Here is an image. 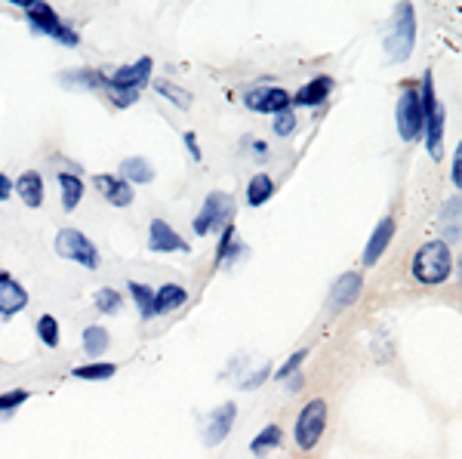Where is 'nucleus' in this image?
Returning <instances> with one entry per match:
<instances>
[{
  "label": "nucleus",
  "instance_id": "f257e3e1",
  "mask_svg": "<svg viewBox=\"0 0 462 459\" xmlns=\"http://www.w3.org/2000/svg\"><path fill=\"white\" fill-rule=\"evenodd\" d=\"M410 277L419 281L422 287H438L453 277V253L450 244L444 241H428L410 260Z\"/></svg>",
  "mask_w": 462,
  "mask_h": 459
},
{
  "label": "nucleus",
  "instance_id": "f03ea898",
  "mask_svg": "<svg viewBox=\"0 0 462 459\" xmlns=\"http://www.w3.org/2000/svg\"><path fill=\"white\" fill-rule=\"evenodd\" d=\"M382 47H386V59L401 66L413 56L416 47V10L413 4H398L392 16V25H388L386 37H382Z\"/></svg>",
  "mask_w": 462,
  "mask_h": 459
},
{
  "label": "nucleus",
  "instance_id": "7ed1b4c3",
  "mask_svg": "<svg viewBox=\"0 0 462 459\" xmlns=\"http://www.w3.org/2000/svg\"><path fill=\"white\" fill-rule=\"evenodd\" d=\"M419 96H422V114H426V130H422V142H426V148H428V154H432V158H441L447 114H444V108H441V102H438V93H435L432 71H426V74H422Z\"/></svg>",
  "mask_w": 462,
  "mask_h": 459
},
{
  "label": "nucleus",
  "instance_id": "20e7f679",
  "mask_svg": "<svg viewBox=\"0 0 462 459\" xmlns=\"http://www.w3.org/2000/svg\"><path fill=\"white\" fill-rule=\"evenodd\" d=\"M19 6L25 10V16H28L31 28H35L37 35L53 37V41L65 43V47H77V43H81V35H77L71 25H65L50 4H43V0H19Z\"/></svg>",
  "mask_w": 462,
  "mask_h": 459
},
{
  "label": "nucleus",
  "instance_id": "39448f33",
  "mask_svg": "<svg viewBox=\"0 0 462 459\" xmlns=\"http://www.w3.org/2000/svg\"><path fill=\"white\" fill-rule=\"evenodd\" d=\"M327 401L324 398H311L305 401V407L299 410L296 425H293V441L302 454H311V450L321 444L324 432H327Z\"/></svg>",
  "mask_w": 462,
  "mask_h": 459
},
{
  "label": "nucleus",
  "instance_id": "423d86ee",
  "mask_svg": "<svg viewBox=\"0 0 462 459\" xmlns=\"http://www.w3.org/2000/svg\"><path fill=\"white\" fill-rule=\"evenodd\" d=\"M395 118H398V133L404 142H419L422 130H426V114H422V96L419 83L404 81L401 83L398 108H395Z\"/></svg>",
  "mask_w": 462,
  "mask_h": 459
},
{
  "label": "nucleus",
  "instance_id": "0eeeda50",
  "mask_svg": "<svg viewBox=\"0 0 462 459\" xmlns=\"http://www.w3.org/2000/svg\"><path fill=\"white\" fill-rule=\"evenodd\" d=\"M56 253L62 256V260H71V262L83 265V268H99V250H96V244L77 229L59 231L56 235Z\"/></svg>",
  "mask_w": 462,
  "mask_h": 459
},
{
  "label": "nucleus",
  "instance_id": "6e6552de",
  "mask_svg": "<svg viewBox=\"0 0 462 459\" xmlns=\"http://www.w3.org/2000/svg\"><path fill=\"white\" fill-rule=\"evenodd\" d=\"M231 216H234L231 195H225V191H213V195L204 200L198 216H194V231H198V237H204V235H210V231L229 225Z\"/></svg>",
  "mask_w": 462,
  "mask_h": 459
},
{
  "label": "nucleus",
  "instance_id": "1a4fd4ad",
  "mask_svg": "<svg viewBox=\"0 0 462 459\" xmlns=\"http://www.w3.org/2000/svg\"><path fill=\"white\" fill-rule=\"evenodd\" d=\"M244 105L253 108V112H262V114H271V118H275V114H281V112H290L293 96L281 87H262V89L247 93Z\"/></svg>",
  "mask_w": 462,
  "mask_h": 459
},
{
  "label": "nucleus",
  "instance_id": "9d476101",
  "mask_svg": "<svg viewBox=\"0 0 462 459\" xmlns=\"http://www.w3.org/2000/svg\"><path fill=\"white\" fill-rule=\"evenodd\" d=\"M148 250H154V253H188V244L185 237L179 235V231H173V225H167L164 219H154L152 229H148Z\"/></svg>",
  "mask_w": 462,
  "mask_h": 459
},
{
  "label": "nucleus",
  "instance_id": "9b49d317",
  "mask_svg": "<svg viewBox=\"0 0 462 459\" xmlns=\"http://www.w3.org/2000/svg\"><path fill=\"white\" fill-rule=\"evenodd\" d=\"M361 290H364L361 271H346V275L333 284V290H330V308L342 312V308L355 306V302L361 300Z\"/></svg>",
  "mask_w": 462,
  "mask_h": 459
},
{
  "label": "nucleus",
  "instance_id": "f8f14e48",
  "mask_svg": "<svg viewBox=\"0 0 462 459\" xmlns=\"http://www.w3.org/2000/svg\"><path fill=\"white\" fill-rule=\"evenodd\" d=\"M234 419H238V404H234V401H225V404L219 407V410H213L210 423H207V432H204V441L210 444V447L223 444L225 438L231 435Z\"/></svg>",
  "mask_w": 462,
  "mask_h": 459
},
{
  "label": "nucleus",
  "instance_id": "ddd939ff",
  "mask_svg": "<svg viewBox=\"0 0 462 459\" xmlns=\"http://www.w3.org/2000/svg\"><path fill=\"white\" fill-rule=\"evenodd\" d=\"M395 231H398V222H395V216L380 219V225H376L373 235H370L367 250H364L361 262H364V265H376V262H380L382 253L388 250V244L395 241Z\"/></svg>",
  "mask_w": 462,
  "mask_h": 459
},
{
  "label": "nucleus",
  "instance_id": "4468645a",
  "mask_svg": "<svg viewBox=\"0 0 462 459\" xmlns=\"http://www.w3.org/2000/svg\"><path fill=\"white\" fill-rule=\"evenodd\" d=\"M152 68H154V62H152V56H142L139 62H133V66H123V68H117L112 77H108V83L112 87H127V89H139L142 93V87L148 83V77H152Z\"/></svg>",
  "mask_w": 462,
  "mask_h": 459
},
{
  "label": "nucleus",
  "instance_id": "2eb2a0df",
  "mask_svg": "<svg viewBox=\"0 0 462 459\" xmlns=\"http://www.w3.org/2000/svg\"><path fill=\"white\" fill-rule=\"evenodd\" d=\"M96 189L102 191V198L114 206H129L133 204V185L121 176H106V173H96Z\"/></svg>",
  "mask_w": 462,
  "mask_h": 459
},
{
  "label": "nucleus",
  "instance_id": "dca6fc26",
  "mask_svg": "<svg viewBox=\"0 0 462 459\" xmlns=\"http://www.w3.org/2000/svg\"><path fill=\"white\" fill-rule=\"evenodd\" d=\"M438 229L444 235V244L450 241H462V195L450 198L438 213Z\"/></svg>",
  "mask_w": 462,
  "mask_h": 459
},
{
  "label": "nucleus",
  "instance_id": "f3484780",
  "mask_svg": "<svg viewBox=\"0 0 462 459\" xmlns=\"http://www.w3.org/2000/svg\"><path fill=\"white\" fill-rule=\"evenodd\" d=\"M336 81L330 74H321V77H311L309 83H305L302 89H296V96H293V105H321L324 99H327L330 93H333Z\"/></svg>",
  "mask_w": 462,
  "mask_h": 459
},
{
  "label": "nucleus",
  "instance_id": "a211bd4d",
  "mask_svg": "<svg viewBox=\"0 0 462 459\" xmlns=\"http://www.w3.org/2000/svg\"><path fill=\"white\" fill-rule=\"evenodd\" d=\"M12 191L25 200V206L37 210V206L43 204V176L37 170H25L22 176L12 183Z\"/></svg>",
  "mask_w": 462,
  "mask_h": 459
},
{
  "label": "nucleus",
  "instance_id": "6ab92c4d",
  "mask_svg": "<svg viewBox=\"0 0 462 459\" xmlns=\"http://www.w3.org/2000/svg\"><path fill=\"white\" fill-rule=\"evenodd\" d=\"M25 306H28V293H25L22 284H16L12 277L10 281H0V318H12Z\"/></svg>",
  "mask_w": 462,
  "mask_h": 459
},
{
  "label": "nucleus",
  "instance_id": "aec40b11",
  "mask_svg": "<svg viewBox=\"0 0 462 459\" xmlns=\"http://www.w3.org/2000/svg\"><path fill=\"white\" fill-rule=\"evenodd\" d=\"M188 293L185 287H179V284H167V287H161L158 293H154V315H170L173 308L185 306Z\"/></svg>",
  "mask_w": 462,
  "mask_h": 459
},
{
  "label": "nucleus",
  "instance_id": "412c9836",
  "mask_svg": "<svg viewBox=\"0 0 462 459\" xmlns=\"http://www.w3.org/2000/svg\"><path fill=\"white\" fill-rule=\"evenodd\" d=\"M271 195H275V179H271L269 173H256V176L247 183V204L250 206H262Z\"/></svg>",
  "mask_w": 462,
  "mask_h": 459
},
{
  "label": "nucleus",
  "instance_id": "4be33fe9",
  "mask_svg": "<svg viewBox=\"0 0 462 459\" xmlns=\"http://www.w3.org/2000/svg\"><path fill=\"white\" fill-rule=\"evenodd\" d=\"M281 441H284L281 425H278V423H269V425H265V429L259 432V435L250 441V450H253V456H265L269 450L281 447Z\"/></svg>",
  "mask_w": 462,
  "mask_h": 459
},
{
  "label": "nucleus",
  "instance_id": "5701e85b",
  "mask_svg": "<svg viewBox=\"0 0 462 459\" xmlns=\"http://www.w3.org/2000/svg\"><path fill=\"white\" fill-rule=\"evenodd\" d=\"M108 346H112V336H108L106 327L96 324V327H87V330H83V352H87L90 358L99 361V354L108 352Z\"/></svg>",
  "mask_w": 462,
  "mask_h": 459
},
{
  "label": "nucleus",
  "instance_id": "b1692460",
  "mask_svg": "<svg viewBox=\"0 0 462 459\" xmlns=\"http://www.w3.org/2000/svg\"><path fill=\"white\" fill-rule=\"evenodd\" d=\"M121 173H123L121 179H127V183H142V185H145V183H152V179H154V167L148 164L145 158H127L121 164Z\"/></svg>",
  "mask_w": 462,
  "mask_h": 459
},
{
  "label": "nucleus",
  "instance_id": "393cba45",
  "mask_svg": "<svg viewBox=\"0 0 462 459\" xmlns=\"http://www.w3.org/2000/svg\"><path fill=\"white\" fill-rule=\"evenodd\" d=\"M127 293L133 296V302L139 306L142 321H152V318H154V290L145 287V284L129 281V284H127Z\"/></svg>",
  "mask_w": 462,
  "mask_h": 459
},
{
  "label": "nucleus",
  "instance_id": "a878e982",
  "mask_svg": "<svg viewBox=\"0 0 462 459\" xmlns=\"http://www.w3.org/2000/svg\"><path fill=\"white\" fill-rule=\"evenodd\" d=\"M59 185H62V206L65 210H74L83 198V183L81 176H71V173H59Z\"/></svg>",
  "mask_w": 462,
  "mask_h": 459
},
{
  "label": "nucleus",
  "instance_id": "bb28decb",
  "mask_svg": "<svg viewBox=\"0 0 462 459\" xmlns=\"http://www.w3.org/2000/svg\"><path fill=\"white\" fill-rule=\"evenodd\" d=\"M114 373H117V364H112V361H96V364L74 367L71 377L74 379H112Z\"/></svg>",
  "mask_w": 462,
  "mask_h": 459
},
{
  "label": "nucleus",
  "instance_id": "cd10ccee",
  "mask_svg": "<svg viewBox=\"0 0 462 459\" xmlns=\"http://www.w3.org/2000/svg\"><path fill=\"white\" fill-rule=\"evenodd\" d=\"M154 89H158L164 99H170L176 108H182V112H185V108H192V93H188V89L176 87V83H170V81H158V83H154Z\"/></svg>",
  "mask_w": 462,
  "mask_h": 459
},
{
  "label": "nucleus",
  "instance_id": "c85d7f7f",
  "mask_svg": "<svg viewBox=\"0 0 462 459\" xmlns=\"http://www.w3.org/2000/svg\"><path fill=\"white\" fill-rule=\"evenodd\" d=\"M37 336H41L43 346L59 348V342H62V330H59V321L53 318V315H41V318H37Z\"/></svg>",
  "mask_w": 462,
  "mask_h": 459
},
{
  "label": "nucleus",
  "instance_id": "c756f323",
  "mask_svg": "<svg viewBox=\"0 0 462 459\" xmlns=\"http://www.w3.org/2000/svg\"><path fill=\"white\" fill-rule=\"evenodd\" d=\"M123 306V296L117 293L112 287H102L99 293H96V308H99L102 315H117Z\"/></svg>",
  "mask_w": 462,
  "mask_h": 459
},
{
  "label": "nucleus",
  "instance_id": "7c9ffc66",
  "mask_svg": "<svg viewBox=\"0 0 462 459\" xmlns=\"http://www.w3.org/2000/svg\"><path fill=\"white\" fill-rule=\"evenodd\" d=\"M106 93H108V99H112L117 108H129V105H133L136 99H139V89L112 87V83H106Z\"/></svg>",
  "mask_w": 462,
  "mask_h": 459
},
{
  "label": "nucleus",
  "instance_id": "2f4dec72",
  "mask_svg": "<svg viewBox=\"0 0 462 459\" xmlns=\"http://www.w3.org/2000/svg\"><path fill=\"white\" fill-rule=\"evenodd\" d=\"M305 358H309V348H299L296 354H290L287 364H284L281 370L275 373V379H281V383H284V379H290L293 373H299V367H302V361H305Z\"/></svg>",
  "mask_w": 462,
  "mask_h": 459
},
{
  "label": "nucleus",
  "instance_id": "473e14b6",
  "mask_svg": "<svg viewBox=\"0 0 462 459\" xmlns=\"http://www.w3.org/2000/svg\"><path fill=\"white\" fill-rule=\"evenodd\" d=\"M31 398V392H25V389H12V392H6V394H0V413H10V410H16L19 404H25V401Z\"/></svg>",
  "mask_w": 462,
  "mask_h": 459
},
{
  "label": "nucleus",
  "instance_id": "72a5a7b5",
  "mask_svg": "<svg viewBox=\"0 0 462 459\" xmlns=\"http://www.w3.org/2000/svg\"><path fill=\"white\" fill-rule=\"evenodd\" d=\"M296 124H299V118H296V112H281V114H275V133L278 136H290V133H296Z\"/></svg>",
  "mask_w": 462,
  "mask_h": 459
},
{
  "label": "nucleus",
  "instance_id": "f704fd0d",
  "mask_svg": "<svg viewBox=\"0 0 462 459\" xmlns=\"http://www.w3.org/2000/svg\"><path fill=\"white\" fill-rule=\"evenodd\" d=\"M269 377H271V367L265 364L262 370H256V373H253L250 379H244V383H240V385H244L247 392H250V389H259V385H262V383H265V379H269Z\"/></svg>",
  "mask_w": 462,
  "mask_h": 459
},
{
  "label": "nucleus",
  "instance_id": "c9c22d12",
  "mask_svg": "<svg viewBox=\"0 0 462 459\" xmlns=\"http://www.w3.org/2000/svg\"><path fill=\"white\" fill-rule=\"evenodd\" d=\"M450 179H453V185L462 191V142L457 145V154H453V173H450Z\"/></svg>",
  "mask_w": 462,
  "mask_h": 459
},
{
  "label": "nucleus",
  "instance_id": "e433bc0d",
  "mask_svg": "<svg viewBox=\"0 0 462 459\" xmlns=\"http://www.w3.org/2000/svg\"><path fill=\"white\" fill-rule=\"evenodd\" d=\"M185 148H188V154H192L194 160H200V145H198V136L194 133H185Z\"/></svg>",
  "mask_w": 462,
  "mask_h": 459
},
{
  "label": "nucleus",
  "instance_id": "4c0bfd02",
  "mask_svg": "<svg viewBox=\"0 0 462 459\" xmlns=\"http://www.w3.org/2000/svg\"><path fill=\"white\" fill-rule=\"evenodd\" d=\"M12 195V183H10V176L6 173H0V200H6Z\"/></svg>",
  "mask_w": 462,
  "mask_h": 459
},
{
  "label": "nucleus",
  "instance_id": "58836bf2",
  "mask_svg": "<svg viewBox=\"0 0 462 459\" xmlns=\"http://www.w3.org/2000/svg\"><path fill=\"white\" fill-rule=\"evenodd\" d=\"M302 385V373H296V379H290V392H296Z\"/></svg>",
  "mask_w": 462,
  "mask_h": 459
},
{
  "label": "nucleus",
  "instance_id": "ea45409f",
  "mask_svg": "<svg viewBox=\"0 0 462 459\" xmlns=\"http://www.w3.org/2000/svg\"><path fill=\"white\" fill-rule=\"evenodd\" d=\"M0 281H10V271H4V268H0Z\"/></svg>",
  "mask_w": 462,
  "mask_h": 459
},
{
  "label": "nucleus",
  "instance_id": "a19ab883",
  "mask_svg": "<svg viewBox=\"0 0 462 459\" xmlns=\"http://www.w3.org/2000/svg\"><path fill=\"white\" fill-rule=\"evenodd\" d=\"M459 275H462V253H459Z\"/></svg>",
  "mask_w": 462,
  "mask_h": 459
}]
</instances>
